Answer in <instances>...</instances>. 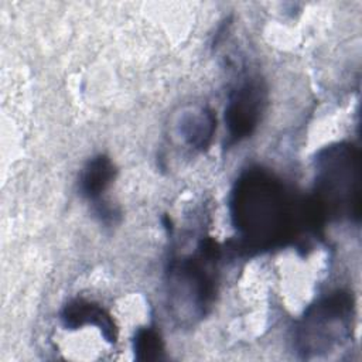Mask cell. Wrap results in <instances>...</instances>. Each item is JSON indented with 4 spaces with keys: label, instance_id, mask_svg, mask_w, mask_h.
<instances>
[{
    "label": "cell",
    "instance_id": "ba28073f",
    "mask_svg": "<svg viewBox=\"0 0 362 362\" xmlns=\"http://www.w3.org/2000/svg\"><path fill=\"white\" fill-rule=\"evenodd\" d=\"M216 129V117L206 106L194 107L182 112L177 122L180 139L192 150L202 151L208 148Z\"/></svg>",
    "mask_w": 362,
    "mask_h": 362
},
{
    "label": "cell",
    "instance_id": "8992f818",
    "mask_svg": "<svg viewBox=\"0 0 362 362\" xmlns=\"http://www.w3.org/2000/svg\"><path fill=\"white\" fill-rule=\"evenodd\" d=\"M59 320L66 329H78L85 325H92L100 331L106 342L115 344L117 339L115 320L98 303L85 298H74L64 305L59 313Z\"/></svg>",
    "mask_w": 362,
    "mask_h": 362
},
{
    "label": "cell",
    "instance_id": "3957f363",
    "mask_svg": "<svg viewBox=\"0 0 362 362\" xmlns=\"http://www.w3.org/2000/svg\"><path fill=\"white\" fill-rule=\"evenodd\" d=\"M221 249L211 239H202L195 255L173 259L167 270L168 307L181 324H194L205 317L215 300L214 264Z\"/></svg>",
    "mask_w": 362,
    "mask_h": 362
},
{
    "label": "cell",
    "instance_id": "5b68a950",
    "mask_svg": "<svg viewBox=\"0 0 362 362\" xmlns=\"http://www.w3.org/2000/svg\"><path fill=\"white\" fill-rule=\"evenodd\" d=\"M267 106V89L262 78L249 75L230 89L223 120L228 134L226 146L250 137L257 129Z\"/></svg>",
    "mask_w": 362,
    "mask_h": 362
},
{
    "label": "cell",
    "instance_id": "277c9868",
    "mask_svg": "<svg viewBox=\"0 0 362 362\" xmlns=\"http://www.w3.org/2000/svg\"><path fill=\"white\" fill-rule=\"evenodd\" d=\"M355 303L352 294L335 290L313 303L300 318L294 345L301 358H318L341 348L352 335Z\"/></svg>",
    "mask_w": 362,
    "mask_h": 362
},
{
    "label": "cell",
    "instance_id": "7a4b0ae2",
    "mask_svg": "<svg viewBox=\"0 0 362 362\" xmlns=\"http://www.w3.org/2000/svg\"><path fill=\"white\" fill-rule=\"evenodd\" d=\"M322 219L361 218V154L348 141L329 144L315 156V191L311 197Z\"/></svg>",
    "mask_w": 362,
    "mask_h": 362
},
{
    "label": "cell",
    "instance_id": "9c48e42d",
    "mask_svg": "<svg viewBox=\"0 0 362 362\" xmlns=\"http://www.w3.org/2000/svg\"><path fill=\"white\" fill-rule=\"evenodd\" d=\"M133 352L137 361L156 362L164 359V342L153 327H141L133 337Z\"/></svg>",
    "mask_w": 362,
    "mask_h": 362
},
{
    "label": "cell",
    "instance_id": "6da1fadb",
    "mask_svg": "<svg viewBox=\"0 0 362 362\" xmlns=\"http://www.w3.org/2000/svg\"><path fill=\"white\" fill-rule=\"evenodd\" d=\"M236 249L262 253L301 239L317 230L324 219L314 201L298 197L277 175L262 167L245 170L235 181L229 198Z\"/></svg>",
    "mask_w": 362,
    "mask_h": 362
},
{
    "label": "cell",
    "instance_id": "52a82bcc",
    "mask_svg": "<svg viewBox=\"0 0 362 362\" xmlns=\"http://www.w3.org/2000/svg\"><path fill=\"white\" fill-rule=\"evenodd\" d=\"M116 177V167L106 154L90 157L82 167L78 178L79 194L92 205L105 199V192Z\"/></svg>",
    "mask_w": 362,
    "mask_h": 362
}]
</instances>
